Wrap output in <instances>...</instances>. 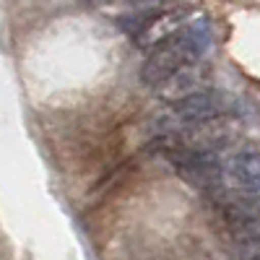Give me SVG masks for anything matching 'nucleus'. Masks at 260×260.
Returning a JSON list of instances; mask_svg holds the SVG:
<instances>
[{
  "mask_svg": "<svg viewBox=\"0 0 260 260\" xmlns=\"http://www.w3.org/2000/svg\"><path fill=\"white\" fill-rule=\"evenodd\" d=\"M208 47H211V24L206 18H198L148 52L141 68V81L151 89H159L172 76H177L180 71L198 62Z\"/></svg>",
  "mask_w": 260,
  "mask_h": 260,
  "instance_id": "nucleus-1",
  "label": "nucleus"
},
{
  "mask_svg": "<svg viewBox=\"0 0 260 260\" xmlns=\"http://www.w3.org/2000/svg\"><path fill=\"white\" fill-rule=\"evenodd\" d=\"M229 110H232V104L224 94L206 91V94H198L187 102L167 107L161 115H156L154 130L161 138L187 136V133H195V130H201L206 125L219 122L224 115H229Z\"/></svg>",
  "mask_w": 260,
  "mask_h": 260,
  "instance_id": "nucleus-2",
  "label": "nucleus"
},
{
  "mask_svg": "<svg viewBox=\"0 0 260 260\" xmlns=\"http://www.w3.org/2000/svg\"><path fill=\"white\" fill-rule=\"evenodd\" d=\"M167 156L175 167V172L190 182L192 187L206 192H226V172L224 161L216 151H195L185 146H169Z\"/></svg>",
  "mask_w": 260,
  "mask_h": 260,
  "instance_id": "nucleus-3",
  "label": "nucleus"
},
{
  "mask_svg": "<svg viewBox=\"0 0 260 260\" xmlns=\"http://www.w3.org/2000/svg\"><path fill=\"white\" fill-rule=\"evenodd\" d=\"M226 172V192L234 190L237 195H257L260 192V148L257 146H240L232 151L224 161Z\"/></svg>",
  "mask_w": 260,
  "mask_h": 260,
  "instance_id": "nucleus-4",
  "label": "nucleus"
},
{
  "mask_svg": "<svg viewBox=\"0 0 260 260\" xmlns=\"http://www.w3.org/2000/svg\"><path fill=\"white\" fill-rule=\"evenodd\" d=\"M187 16L190 11L187 8H167V11H159V13H151L143 18V26L138 31V42L146 47H159L161 42L172 39L177 31H182L187 26Z\"/></svg>",
  "mask_w": 260,
  "mask_h": 260,
  "instance_id": "nucleus-5",
  "label": "nucleus"
},
{
  "mask_svg": "<svg viewBox=\"0 0 260 260\" xmlns=\"http://www.w3.org/2000/svg\"><path fill=\"white\" fill-rule=\"evenodd\" d=\"M206 83H208V73L203 71L201 62H195L190 68L180 71L177 76H172L164 86H159L156 94H159L161 102H167L172 107V104H180V102H187L198 94L211 91V89H206Z\"/></svg>",
  "mask_w": 260,
  "mask_h": 260,
  "instance_id": "nucleus-6",
  "label": "nucleus"
},
{
  "mask_svg": "<svg viewBox=\"0 0 260 260\" xmlns=\"http://www.w3.org/2000/svg\"><path fill=\"white\" fill-rule=\"evenodd\" d=\"M234 260H260V237H257V240H245V242H237Z\"/></svg>",
  "mask_w": 260,
  "mask_h": 260,
  "instance_id": "nucleus-7",
  "label": "nucleus"
}]
</instances>
